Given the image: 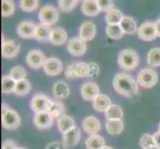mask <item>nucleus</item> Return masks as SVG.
<instances>
[{
	"mask_svg": "<svg viewBox=\"0 0 160 149\" xmlns=\"http://www.w3.org/2000/svg\"><path fill=\"white\" fill-rule=\"evenodd\" d=\"M113 90L125 97H133L138 93V82L129 74L118 73L112 80Z\"/></svg>",
	"mask_w": 160,
	"mask_h": 149,
	"instance_id": "f257e3e1",
	"label": "nucleus"
},
{
	"mask_svg": "<svg viewBox=\"0 0 160 149\" xmlns=\"http://www.w3.org/2000/svg\"><path fill=\"white\" fill-rule=\"evenodd\" d=\"M118 64L122 70L133 71L139 65V56L134 50L123 49L118 54Z\"/></svg>",
	"mask_w": 160,
	"mask_h": 149,
	"instance_id": "f03ea898",
	"label": "nucleus"
},
{
	"mask_svg": "<svg viewBox=\"0 0 160 149\" xmlns=\"http://www.w3.org/2000/svg\"><path fill=\"white\" fill-rule=\"evenodd\" d=\"M136 81L144 89H151L157 84L158 75L152 68H144L138 72Z\"/></svg>",
	"mask_w": 160,
	"mask_h": 149,
	"instance_id": "7ed1b4c3",
	"label": "nucleus"
},
{
	"mask_svg": "<svg viewBox=\"0 0 160 149\" xmlns=\"http://www.w3.org/2000/svg\"><path fill=\"white\" fill-rule=\"evenodd\" d=\"M38 18L42 24L48 26H53L60 19V14L58 9L53 5H45L43 6L38 13Z\"/></svg>",
	"mask_w": 160,
	"mask_h": 149,
	"instance_id": "20e7f679",
	"label": "nucleus"
},
{
	"mask_svg": "<svg viewBox=\"0 0 160 149\" xmlns=\"http://www.w3.org/2000/svg\"><path fill=\"white\" fill-rule=\"evenodd\" d=\"M137 36L140 40L150 42L157 38L156 27L154 22H144L142 23L137 30Z\"/></svg>",
	"mask_w": 160,
	"mask_h": 149,
	"instance_id": "39448f33",
	"label": "nucleus"
},
{
	"mask_svg": "<svg viewBox=\"0 0 160 149\" xmlns=\"http://www.w3.org/2000/svg\"><path fill=\"white\" fill-rule=\"evenodd\" d=\"M51 103V98L48 97L44 93H36L33 96L31 102H30V107L33 112H47L49 107Z\"/></svg>",
	"mask_w": 160,
	"mask_h": 149,
	"instance_id": "423d86ee",
	"label": "nucleus"
},
{
	"mask_svg": "<svg viewBox=\"0 0 160 149\" xmlns=\"http://www.w3.org/2000/svg\"><path fill=\"white\" fill-rule=\"evenodd\" d=\"M69 53L74 57H82L87 52V42L82 40L80 36L72 38L67 44Z\"/></svg>",
	"mask_w": 160,
	"mask_h": 149,
	"instance_id": "0eeeda50",
	"label": "nucleus"
},
{
	"mask_svg": "<svg viewBox=\"0 0 160 149\" xmlns=\"http://www.w3.org/2000/svg\"><path fill=\"white\" fill-rule=\"evenodd\" d=\"M46 57L44 53L40 50H31L26 56V63L31 69L38 70L43 68V65L46 61Z\"/></svg>",
	"mask_w": 160,
	"mask_h": 149,
	"instance_id": "6e6552de",
	"label": "nucleus"
},
{
	"mask_svg": "<svg viewBox=\"0 0 160 149\" xmlns=\"http://www.w3.org/2000/svg\"><path fill=\"white\" fill-rule=\"evenodd\" d=\"M1 122L3 128L7 130H15L21 125V117L17 112L10 109L6 114L2 117Z\"/></svg>",
	"mask_w": 160,
	"mask_h": 149,
	"instance_id": "1a4fd4ad",
	"label": "nucleus"
},
{
	"mask_svg": "<svg viewBox=\"0 0 160 149\" xmlns=\"http://www.w3.org/2000/svg\"><path fill=\"white\" fill-rule=\"evenodd\" d=\"M43 70L46 75L55 77L62 73L64 70V66L63 63L61 62V60L55 57H51L46 59L45 63L43 65Z\"/></svg>",
	"mask_w": 160,
	"mask_h": 149,
	"instance_id": "9d476101",
	"label": "nucleus"
},
{
	"mask_svg": "<svg viewBox=\"0 0 160 149\" xmlns=\"http://www.w3.org/2000/svg\"><path fill=\"white\" fill-rule=\"evenodd\" d=\"M37 25L30 20H24L20 22L17 26V35L22 39H32L35 37Z\"/></svg>",
	"mask_w": 160,
	"mask_h": 149,
	"instance_id": "9b49d317",
	"label": "nucleus"
},
{
	"mask_svg": "<svg viewBox=\"0 0 160 149\" xmlns=\"http://www.w3.org/2000/svg\"><path fill=\"white\" fill-rule=\"evenodd\" d=\"M100 87L95 82H84L81 87V96L85 101H93L100 95Z\"/></svg>",
	"mask_w": 160,
	"mask_h": 149,
	"instance_id": "f8f14e48",
	"label": "nucleus"
},
{
	"mask_svg": "<svg viewBox=\"0 0 160 149\" xmlns=\"http://www.w3.org/2000/svg\"><path fill=\"white\" fill-rule=\"evenodd\" d=\"M54 117L49 112H41L34 114L33 123L39 129H48L52 127Z\"/></svg>",
	"mask_w": 160,
	"mask_h": 149,
	"instance_id": "ddd939ff",
	"label": "nucleus"
},
{
	"mask_svg": "<svg viewBox=\"0 0 160 149\" xmlns=\"http://www.w3.org/2000/svg\"><path fill=\"white\" fill-rule=\"evenodd\" d=\"M20 51V45L14 40H4L2 39L1 55L4 59H12L18 55Z\"/></svg>",
	"mask_w": 160,
	"mask_h": 149,
	"instance_id": "4468645a",
	"label": "nucleus"
},
{
	"mask_svg": "<svg viewBox=\"0 0 160 149\" xmlns=\"http://www.w3.org/2000/svg\"><path fill=\"white\" fill-rule=\"evenodd\" d=\"M80 37L82 40H85L86 42L92 41L93 38L96 37L97 34V26L96 24L92 21H85L82 22L80 31H79Z\"/></svg>",
	"mask_w": 160,
	"mask_h": 149,
	"instance_id": "2eb2a0df",
	"label": "nucleus"
},
{
	"mask_svg": "<svg viewBox=\"0 0 160 149\" xmlns=\"http://www.w3.org/2000/svg\"><path fill=\"white\" fill-rule=\"evenodd\" d=\"M82 129H84L89 135L98 134V132L101 130V122L96 117L90 115L87 117L82 122Z\"/></svg>",
	"mask_w": 160,
	"mask_h": 149,
	"instance_id": "dca6fc26",
	"label": "nucleus"
},
{
	"mask_svg": "<svg viewBox=\"0 0 160 149\" xmlns=\"http://www.w3.org/2000/svg\"><path fill=\"white\" fill-rule=\"evenodd\" d=\"M67 41H68V33L63 27H55V28H53L49 42L53 44V45L62 46L65 45Z\"/></svg>",
	"mask_w": 160,
	"mask_h": 149,
	"instance_id": "f3484780",
	"label": "nucleus"
},
{
	"mask_svg": "<svg viewBox=\"0 0 160 149\" xmlns=\"http://www.w3.org/2000/svg\"><path fill=\"white\" fill-rule=\"evenodd\" d=\"M52 93L56 99H65L70 96L71 89L65 81H59L53 85Z\"/></svg>",
	"mask_w": 160,
	"mask_h": 149,
	"instance_id": "a211bd4d",
	"label": "nucleus"
},
{
	"mask_svg": "<svg viewBox=\"0 0 160 149\" xmlns=\"http://www.w3.org/2000/svg\"><path fill=\"white\" fill-rule=\"evenodd\" d=\"M82 13L88 17H96L101 13L97 0H84L81 6Z\"/></svg>",
	"mask_w": 160,
	"mask_h": 149,
	"instance_id": "6ab92c4d",
	"label": "nucleus"
},
{
	"mask_svg": "<svg viewBox=\"0 0 160 149\" xmlns=\"http://www.w3.org/2000/svg\"><path fill=\"white\" fill-rule=\"evenodd\" d=\"M80 139H81V132L77 126L63 134V143L67 148L77 145L79 143Z\"/></svg>",
	"mask_w": 160,
	"mask_h": 149,
	"instance_id": "aec40b11",
	"label": "nucleus"
},
{
	"mask_svg": "<svg viewBox=\"0 0 160 149\" xmlns=\"http://www.w3.org/2000/svg\"><path fill=\"white\" fill-rule=\"evenodd\" d=\"M112 106V101L108 96L100 93L92 101V107L98 112H106L107 109Z\"/></svg>",
	"mask_w": 160,
	"mask_h": 149,
	"instance_id": "412c9836",
	"label": "nucleus"
},
{
	"mask_svg": "<svg viewBox=\"0 0 160 149\" xmlns=\"http://www.w3.org/2000/svg\"><path fill=\"white\" fill-rule=\"evenodd\" d=\"M52 30L53 29L51 28V26H48V25L42 24V23L38 24L36 27L34 39H36L39 42H49Z\"/></svg>",
	"mask_w": 160,
	"mask_h": 149,
	"instance_id": "4be33fe9",
	"label": "nucleus"
},
{
	"mask_svg": "<svg viewBox=\"0 0 160 149\" xmlns=\"http://www.w3.org/2000/svg\"><path fill=\"white\" fill-rule=\"evenodd\" d=\"M124 124L122 119H107L106 129L110 135H118L123 131Z\"/></svg>",
	"mask_w": 160,
	"mask_h": 149,
	"instance_id": "5701e85b",
	"label": "nucleus"
},
{
	"mask_svg": "<svg viewBox=\"0 0 160 149\" xmlns=\"http://www.w3.org/2000/svg\"><path fill=\"white\" fill-rule=\"evenodd\" d=\"M51 113V115L54 118H60L66 113V107L62 102H60V99H51L50 107H49L48 110Z\"/></svg>",
	"mask_w": 160,
	"mask_h": 149,
	"instance_id": "b1692460",
	"label": "nucleus"
},
{
	"mask_svg": "<svg viewBox=\"0 0 160 149\" xmlns=\"http://www.w3.org/2000/svg\"><path fill=\"white\" fill-rule=\"evenodd\" d=\"M57 126H58V130L61 133H66L67 131L71 130L72 128L76 127V121L74 118L70 117V115L65 114L62 117H60L57 121Z\"/></svg>",
	"mask_w": 160,
	"mask_h": 149,
	"instance_id": "393cba45",
	"label": "nucleus"
},
{
	"mask_svg": "<svg viewBox=\"0 0 160 149\" xmlns=\"http://www.w3.org/2000/svg\"><path fill=\"white\" fill-rule=\"evenodd\" d=\"M119 26L121 27L124 34H134L137 32L138 28H137L136 21L130 17V16H123V18L121 19Z\"/></svg>",
	"mask_w": 160,
	"mask_h": 149,
	"instance_id": "a878e982",
	"label": "nucleus"
},
{
	"mask_svg": "<svg viewBox=\"0 0 160 149\" xmlns=\"http://www.w3.org/2000/svg\"><path fill=\"white\" fill-rule=\"evenodd\" d=\"M85 144L87 149H102L106 146V141L100 134H92L88 137Z\"/></svg>",
	"mask_w": 160,
	"mask_h": 149,
	"instance_id": "bb28decb",
	"label": "nucleus"
},
{
	"mask_svg": "<svg viewBox=\"0 0 160 149\" xmlns=\"http://www.w3.org/2000/svg\"><path fill=\"white\" fill-rule=\"evenodd\" d=\"M31 90H32L31 82H29L28 79H24L19 82H16L14 93L18 97H24V96L29 95Z\"/></svg>",
	"mask_w": 160,
	"mask_h": 149,
	"instance_id": "cd10ccee",
	"label": "nucleus"
},
{
	"mask_svg": "<svg viewBox=\"0 0 160 149\" xmlns=\"http://www.w3.org/2000/svg\"><path fill=\"white\" fill-rule=\"evenodd\" d=\"M123 16L124 15L119 9L113 8L106 13L104 20H106L107 25H118L120 23V21L123 18Z\"/></svg>",
	"mask_w": 160,
	"mask_h": 149,
	"instance_id": "c85d7f7f",
	"label": "nucleus"
},
{
	"mask_svg": "<svg viewBox=\"0 0 160 149\" xmlns=\"http://www.w3.org/2000/svg\"><path fill=\"white\" fill-rule=\"evenodd\" d=\"M147 64L151 68L160 67V48H152L147 53Z\"/></svg>",
	"mask_w": 160,
	"mask_h": 149,
	"instance_id": "c756f323",
	"label": "nucleus"
},
{
	"mask_svg": "<svg viewBox=\"0 0 160 149\" xmlns=\"http://www.w3.org/2000/svg\"><path fill=\"white\" fill-rule=\"evenodd\" d=\"M106 34L110 39L119 40L123 37L124 33L122 29H121V27L119 26V24H118V25H107Z\"/></svg>",
	"mask_w": 160,
	"mask_h": 149,
	"instance_id": "7c9ffc66",
	"label": "nucleus"
},
{
	"mask_svg": "<svg viewBox=\"0 0 160 149\" xmlns=\"http://www.w3.org/2000/svg\"><path fill=\"white\" fill-rule=\"evenodd\" d=\"M107 119H122L123 110L118 104H112L104 112Z\"/></svg>",
	"mask_w": 160,
	"mask_h": 149,
	"instance_id": "2f4dec72",
	"label": "nucleus"
},
{
	"mask_svg": "<svg viewBox=\"0 0 160 149\" xmlns=\"http://www.w3.org/2000/svg\"><path fill=\"white\" fill-rule=\"evenodd\" d=\"M16 5L14 0H1V15L2 17H9L15 13Z\"/></svg>",
	"mask_w": 160,
	"mask_h": 149,
	"instance_id": "473e14b6",
	"label": "nucleus"
},
{
	"mask_svg": "<svg viewBox=\"0 0 160 149\" xmlns=\"http://www.w3.org/2000/svg\"><path fill=\"white\" fill-rule=\"evenodd\" d=\"M15 86H16V82L8 76H3L2 80H1V91L5 95H8V93L14 92L15 90Z\"/></svg>",
	"mask_w": 160,
	"mask_h": 149,
	"instance_id": "72a5a7b5",
	"label": "nucleus"
},
{
	"mask_svg": "<svg viewBox=\"0 0 160 149\" xmlns=\"http://www.w3.org/2000/svg\"><path fill=\"white\" fill-rule=\"evenodd\" d=\"M9 76L15 82H19L21 80L27 79V72L25 68L22 67V66H14V67L10 70Z\"/></svg>",
	"mask_w": 160,
	"mask_h": 149,
	"instance_id": "f704fd0d",
	"label": "nucleus"
},
{
	"mask_svg": "<svg viewBox=\"0 0 160 149\" xmlns=\"http://www.w3.org/2000/svg\"><path fill=\"white\" fill-rule=\"evenodd\" d=\"M139 145L142 149H157L154 136L151 134L145 133L139 139Z\"/></svg>",
	"mask_w": 160,
	"mask_h": 149,
	"instance_id": "c9c22d12",
	"label": "nucleus"
},
{
	"mask_svg": "<svg viewBox=\"0 0 160 149\" xmlns=\"http://www.w3.org/2000/svg\"><path fill=\"white\" fill-rule=\"evenodd\" d=\"M19 7L24 12H34L39 7V0H19Z\"/></svg>",
	"mask_w": 160,
	"mask_h": 149,
	"instance_id": "e433bc0d",
	"label": "nucleus"
},
{
	"mask_svg": "<svg viewBox=\"0 0 160 149\" xmlns=\"http://www.w3.org/2000/svg\"><path fill=\"white\" fill-rule=\"evenodd\" d=\"M77 78H88L90 77V65L85 62L76 63Z\"/></svg>",
	"mask_w": 160,
	"mask_h": 149,
	"instance_id": "4c0bfd02",
	"label": "nucleus"
},
{
	"mask_svg": "<svg viewBox=\"0 0 160 149\" xmlns=\"http://www.w3.org/2000/svg\"><path fill=\"white\" fill-rule=\"evenodd\" d=\"M77 3L78 0H58V6L62 12H71L76 7Z\"/></svg>",
	"mask_w": 160,
	"mask_h": 149,
	"instance_id": "58836bf2",
	"label": "nucleus"
},
{
	"mask_svg": "<svg viewBox=\"0 0 160 149\" xmlns=\"http://www.w3.org/2000/svg\"><path fill=\"white\" fill-rule=\"evenodd\" d=\"M101 12H108L114 8V0H97Z\"/></svg>",
	"mask_w": 160,
	"mask_h": 149,
	"instance_id": "ea45409f",
	"label": "nucleus"
},
{
	"mask_svg": "<svg viewBox=\"0 0 160 149\" xmlns=\"http://www.w3.org/2000/svg\"><path fill=\"white\" fill-rule=\"evenodd\" d=\"M65 76L68 79H77V73H76V63H72L67 66L65 70Z\"/></svg>",
	"mask_w": 160,
	"mask_h": 149,
	"instance_id": "a19ab883",
	"label": "nucleus"
},
{
	"mask_svg": "<svg viewBox=\"0 0 160 149\" xmlns=\"http://www.w3.org/2000/svg\"><path fill=\"white\" fill-rule=\"evenodd\" d=\"M90 77H97L100 74V67L96 63H90Z\"/></svg>",
	"mask_w": 160,
	"mask_h": 149,
	"instance_id": "79ce46f5",
	"label": "nucleus"
},
{
	"mask_svg": "<svg viewBox=\"0 0 160 149\" xmlns=\"http://www.w3.org/2000/svg\"><path fill=\"white\" fill-rule=\"evenodd\" d=\"M46 149H67L63 142H52L48 144Z\"/></svg>",
	"mask_w": 160,
	"mask_h": 149,
	"instance_id": "37998d69",
	"label": "nucleus"
},
{
	"mask_svg": "<svg viewBox=\"0 0 160 149\" xmlns=\"http://www.w3.org/2000/svg\"><path fill=\"white\" fill-rule=\"evenodd\" d=\"M18 146L16 145V143L13 140H5L2 144V149H16Z\"/></svg>",
	"mask_w": 160,
	"mask_h": 149,
	"instance_id": "c03bdc74",
	"label": "nucleus"
},
{
	"mask_svg": "<svg viewBox=\"0 0 160 149\" xmlns=\"http://www.w3.org/2000/svg\"><path fill=\"white\" fill-rule=\"evenodd\" d=\"M154 139H155V143H156V148L160 149V131L158 130L157 132L154 133Z\"/></svg>",
	"mask_w": 160,
	"mask_h": 149,
	"instance_id": "a18cd8bd",
	"label": "nucleus"
},
{
	"mask_svg": "<svg viewBox=\"0 0 160 149\" xmlns=\"http://www.w3.org/2000/svg\"><path fill=\"white\" fill-rule=\"evenodd\" d=\"M10 109H11V108H10V107L8 106V104H6V103H2V107H1V115H2V117H3V115L6 114Z\"/></svg>",
	"mask_w": 160,
	"mask_h": 149,
	"instance_id": "49530a36",
	"label": "nucleus"
},
{
	"mask_svg": "<svg viewBox=\"0 0 160 149\" xmlns=\"http://www.w3.org/2000/svg\"><path fill=\"white\" fill-rule=\"evenodd\" d=\"M154 24H155V27H156V32H157V37L160 38V17L154 22Z\"/></svg>",
	"mask_w": 160,
	"mask_h": 149,
	"instance_id": "de8ad7c7",
	"label": "nucleus"
},
{
	"mask_svg": "<svg viewBox=\"0 0 160 149\" xmlns=\"http://www.w3.org/2000/svg\"><path fill=\"white\" fill-rule=\"evenodd\" d=\"M102 149H113L112 147H110V146H108V145H106V146H103Z\"/></svg>",
	"mask_w": 160,
	"mask_h": 149,
	"instance_id": "09e8293b",
	"label": "nucleus"
},
{
	"mask_svg": "<svg viewBox=\"0 0 160 149\" xmlns=\"http://www.w3.org/2000/svg\"><path fill=\"white\" fill-rule=\"evenodd\" d=\"M16 149H25V148H24V147H19V146H18Z\"/></svg>",
	"mask_w": 160,
	"mask_h": 149,
	"instance_id": "8fccbe9b",
	"label": "nucleus"
},
{
	"mask_svg": "<svg viewBox=\"0 0 160 149\" xmlns=\"http://www.w3.org/2000/svg\"><path fill=\"white\" fill-rule=\"evenodd\" d=\"M158 130L160 131V122H159V125H158Z\"/></svg>",
	"mask_w": 160,
	"mask_h": 149,
	"instance_id": "3c124183",
	"label": "nucleus"
},
{
	"mask_svg": "<svg viewBox=\"0 0 160 149\" xmlns=\"http://www.w3.org/2000/svg\"><path fill=\"white\" fill-rule=\"evenodd\" d=\"M78 1H79V0H78ZM82 1H84V0H82Z\"/></svg>",
	"mask_w": 160,
	"mask_h": 149,
	"instance_id": "603ef678",
	"label": "nucleus"
}]
</instances>
